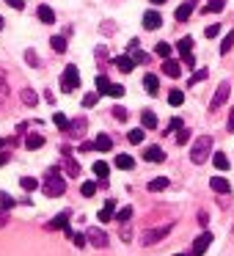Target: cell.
<instances>
[{
    "label": "cell",
    "instance_id": "cell-55",
    "mask_svg": "<svg viewBox=\"0 0 234 256\" xmlns=\"http://www.w3.org/2000/svg\"><path fill=\"white\" fill-rule=\"evenodd\" d=\"M206 220H210V215H206V212H198V223H201V226H206Z\"/></svg>",
    "mask_w": 234,
    "mask_h": 256
},
{
    "label": "cell",
    "instance_id": "cell-31",
    "mask_svg": "<svg viewBox=\"0 0 234 256\" xmlns=\"http://www.w3.org/2000/svg\"><path fill=\"white\" fill-rule=\"evenodd\" d=\"M50 47L56 52H66V39H64V36H52L50 39Z\"/></svg>",
    "mask_w": 234,
    "mask_h": 256
},
{
    "label": "cell",
    "instance_id": "cell-18",
    "mask_svg": "<svg viewBox=\"0 0 234 256\" xmlns=\"http://www.w3.org/2000/svg\"><path fill=\"white\" fill-rule=\"evenodd\" d=\"M144 88L149 91V94H157V91H160V78H157V74H146V78H144Z\"/></svg>",
    "mask_w": 234,
    "mask_h": 256
},
{
    "label": "cell",
    "instance_id": "cell-5",
    "mask_svg": "<svg viewBox=\"0 0 234 256\" xmlns=\"http://www.w3.org/2000/svg\"><path fill=\"white\" fill-rule=\"evenodd\" d=\"M228 91H232V86H228V80H223V83L215 88V96H212V102H210V113H218V110H220L223 102L228 100Z\"/></svg>",
    "mask_w": 234,
    "mask_h": 256
},
{
    "label": "cell",
    "instance_id": "cell-57",
    "mask_svg": "<svg viewBox=\"0 0 234 256\" xmlns=\"http://www.w3.org/2000/svg\"><path fill=\"white\" fill-rule=\"evenodd\" d=\"M6 220H8V218H6V212H0V226H6Z\"/></svg>",
    "mask_w": 234,
    "mask_h": 256
},
{
    "label": "cell",
    "instance_id": "cell-58",
    "mask_svg": "<svg viewBox=\"0 0 234 256\" xmlns=\"http://www.w3.org/2000/svg\"><path fill=\"white\" fill-rule=\"evenodd\" d=\"M6 146H8V140H6V138H0V149H6Z\"/></svg>",
    "mask_w": 234,
    "mask_h": 256
},
{
    "label": "cell",
    "instance_id": "cell-17",
    "mask_svg": "<svg viewBox=\"0 0 234 256\" xmlns=\"http://www.w3.org/2000/svg\"><path fill=\"white\" fill-rule=\"evenodd\" d=\"M116 66L122 69L124 74H130L135 69V61H132V56H116Z\"/></svg>",
    "mask_w": 234,
    "mask_h": 256
},
{
    "label": "cell",
    "instance_id": "cell-59",
    "mask_svg": "<svg viewBox=\"0 0 234 256\" xmlns=\"http://www.w3.org/2000/svg\"><path fill=\"white\" fill-rule=\"evenodd\" d=\"M0 83H6V72L3 69H0Z\"/></svg>",
    "mask_w": 234,
    "mask_h": 256
},
{
    "label": "cell",
    "instance_id": "cell-19",
    "mask_svg": "<svg viewBox=\"0 0 234 256\" xmlns=\"http://www.w3.org/2000/svg\"><path fill=\"white\" fill-rule=\"evenodd\" d=\"M130 50H132V61L135 64H146V61H149V56H146V52L144 50H140V47H138V42H130Z\"/></svg>",
    "mask_w": 234,
    "mask_h": 256
},
{
    "label": "cell",
    "instance_id": "cell-54",
    "mask_svg": "<svg viewBox=\"0 0 234 256\" xmlns=\"http://www.w3.org/2000/svg\"><path fill=\"white\" fill-rule=\"evenodd\" d=\"M228 132H234V108L228 110Z\"/></svg>",
    "mask_w": 234,
    "mask_h": 256
},
{
    "label": "cell",
    "instance_id": "cell-61",
    "mask_svg": "<svg viewBox=\"0 0 234 256\" xmlns=\"http://www.w3.org/2000/svg\"><path fill=\"white\" fill-rule=\"evenodd\" d=\"M3 28H6V20H3V17H0V30H3Z\"/></svg>",
    "mask_w": 234,
    "mask_h": 256
},
{
    "label": "cell",
    "instance_id": "cell-6",
    "mask_svg": "<svg viewBox=\"0 0 234 256\" xmlns=\"http://www.w3.org/2000/svg\"><path fill=\"white\" fill-rule=\"evenodd\" d=\"M86 240H88L91 245H96V248H108V234L102 232V228H88Z\"/></svg>",
    "mask_w": 234,
    "mask_h": 256
},
{
    "label": "cell",
    "instance_id": "cell-47",
    "mask_svg": "<svg viewBox=\"0 0 234 256\" xmlns=\"http://www.w3.org/2000/svg\"><path fill=\"white\" fill-rule=\"evenodd\" d=\"M108 96H124V86L110 83V88H108Z\"/></svg>",
    "mask_w": 234,
    "mask_h": 256
},
{
    "label": "cell",
    "instance_id": "cell-21",
    "mask_svg": "<svg viewBox=\"0 0 234 256\" xmlns=\"http://www.w3.org/2000/svg\"><path fill=\"white\" fill-rule=\"evenodd\" d=\"M25 146H28L30 152H34V149H42V146H44V138H42L39 132H30L28 138H25Z\"/></svg>",
    "mask_w": 234,
    "mask_h": 256
},
{
    "label": "cell",
    "instance_id": "cell-33",
    "mask_svg": "<svg viewBox=\"0 0 234 256\" xmlns=\"http://www.w3.org/2000/svg\"><path fill=\"white\" fill-rule=\"evenodd\" d=\"M154 52L157 56L162 58V61H166V58H171V47L166 44V42H157V47H154Z\"/></svg>",
    "mask_w": 234,
    "mask_h": 256
},
{
    "label": "cell",
    "instance_id": "cell-16",
    "mask_svg": "<svg viewBox=\"0 0 234 256\" xmlns=\"http://www.w3.org/2000/svg\"><path fill=\"white\" fill-rule=\"evenodd\" d=\"M94 149H96V152H110V149H113L110 135H105V132H102V135H96V138H94Z\"/></svg>",
    "mask_w": 234,
    "mask_h": 256
},
{
    "label": "cell",
    "instance_id": "cell-36",
    "mask_svg": "<svg viewBox=\"0 0 234 256\" xmlns=\"http://www.w3.org/2000/svg\"><path fill=\"white\" fill-rule=\"evenodd\" d=\"M64 166H66V174H69V176H78V174H80V166H78V162H74L69 154H66V162H64Z\"/></svg>",
    "mask_w": 234,
    "mask_h": 256
},
{
    "label": "cell",
    "instance_id": "cell-37",
    "mask_svg": "<svg viewBox=\"0 0 234 256\" xmlns=\"http://www.w3.org/2000/svg\"><path fill=\"white\" fill-rule=\"evenodd\" d=\"M127 140H130V144H135V146H138V144H144V130H130Z\"/></svg>",
    "mask_w": 234,
    "mask_h": 256
},
{
    "label": "cell",
    "instance_id": "cell-22",
    "mask_svg": "<svg viewBox=\"0 0 234 256\" xmlns=\"http://www.w3.org/2000/svg\"><path fill=\"white\" fill-rule=\"evenodd\" d=\"M39 20L44 25H52V22H56V12H52L50 6H39Z\"/></svg>",
    "mask_w": 234,
    "mask_h": 256
},
{
    "label": "cell",
    "instance_id": "cell-34",
    "mask_svg": "<svg viewBox=\"0 0 234 256\" xmlns=\"http://www.w3.org/2000/svg\"><path fill=\"white\" fill-rule=\"evenodd\" d=\"M168 102H171L174 108H179V105L184 102V94H182V91H176V88H174L171 94H168Z\"/></svg>",
    "mask_w": 234,
    "mask_h": 256
},
{
    "label": "cell",
    "instance_id": "cell-40",
    "mask_svg": "<svg viewBox=\"0 0 234 256\" xmlns=\"http://www.w3.org/2000/svg\"><path fill=\"white\" fill-rule=\"evenodd\" d=\"M96 102H100V94H96V91H91V94L83 96V108H94Z\"/></svg>",
    "mask_w": 234,
    "mask_h": 256
},
{
    "label": "cell",
    "instance_id": "cell-43",
    "mask_svg": "<svg viewBox=\"0 0 234 256\" xmlns=\"http://www.w3.org/2000/svg\"><path fill=\"white\" fill-rule=\"evenodd\" d=\"M80 193H83L86 198H91V196L96 193V184H94V182H83V188H80Z\"/></svg>",
    "mask_w": 234,
    "mask_h": 256
},
{
    "label": "cell",
    "instance_id": "cell-39",
    "mask_svg": "<svg viewBox=\"0 0 234 256\" xmlns=\"http://www.w3.org/2000/svg\"><path fill=\"white\" fill-rule=\"evenodd\" d=\"M108 88H110L108 78H105V74H100V78H96V94H108Z\"/></svg>",
    "mask_w": 234,
    "mask_h": 256
},
{
    "label": "cell",
    "instance_id": "cell-41",
    "mask_svg": "<svg viewBox=\"0 0 234 256\" xmlns=\"http://www.w3.org/2000/svg\"><path fill=\"white\" fill-rule=\"evenodd\" d=\"M188 140H190V130L188 127H179L176 130V144L182 146V144H188Z\"/></svg>",
    "mask_w": 234,
    "mask_h": 256
},
{
    "label": "cell",
    "instance_id": "cell-48",
    "mask_svg": "<svg viewBox=\"0 0 234 256\" xmlns=\"http://www.w3.org/2000/svg\"><path fill=\"white\" fill-rule=\"evenodd\" d=\"M102 34H105V36H113V34H116V22L105 20V22H102Z\"/></svg>",
    "mask_w": 234,
    "mask_h": 256
},
{
    "label": "cell",
    "instance_id": "cell-8",
    "mask_svg": "<svg viewBox=\"0 0 234 256\" xmlns=\"http://www.w3.org/2000/svg\"><path fill=\"white\" fill-rule=\"evenodd\" d=\"M160 25H162L160 12H146V14H144V28H146V30H157Z\"/></svg>",
    "mask_w": 234,
    "mask_h": 256
},
{
    "label": "cell",
    "instance_id": "cell-35",
    "mask_svg": "<svg viewBox=\"0 0 234 256\" xmlns=\"http://www.w3.org/2000/svg\"><path fill=\"white\" fill-rule=\"evenodd\" d=\"M52 122H56V127H58V130H64V132L69 130V118L64 116V113H56V116H52Z\"/></svg>",
    "mask_w": 234,
    "mask_h": 256
},
{
    "label": "cell",
    "instance_id": "cell-45",
    "mask_svg": "<svg viewBox=\"0 0 234 256\" xmlns=\"http://www.w3.org/2000/svg\"><path fill=\"white\" fill-rule=\"evenodd\" d=\"M190 50H193V39H190V36L179 39V52H190Z\"/></svg>",
    "mask_w": 234,
    "mask_h": 256
},
{
    "label": "cell",
    "instance_id": "cell-13",
    "mask_svg": "<svg viewBox=\"0 0 234 256\" xmlns=\"http://www.w3.org/2000/svg\"><path fill=\"white\" fill-rule=\"evenodd\" d=\"M47 228H50V232H56V228H69V212H61V215H56L50 223H47Z\"/></svg>",
    "mask_w": 234,
    "mask_h": 256
},
{
    "label": "cell",
    "instance_id": "cell-30",
    "mask_svg": "<svg viewBox=\"0 0 234 256\" xmlns=\"http://www.w3.org/2000/svg\"><path fill=\"white\" fill-rule=\"evenodd\" d=\"M232 44H234V30H226V36H223V42H220V52H223V56L232 50Z\"/></svg>",
    "mask_w": 234,
    "mask_h": 256
},
{
    "label": "cell",
    "instance_id": "cell-56",
    "mask_svg": "<svg viewBox=\"0 0 234 256\" xmlns=\"http://www.w3.org/2000/svg\"><path fill=\"white\" fill-rule=\"evenodd\" d=\"M8 162V152H0V166H6Z\"/></svg>",
    "mask_w": 234,
    "mask_h": 256
},
{
    "label": "cell",
    "instance_id": "cell-20",
    "mask_svg": "<svg viewBox=\"0 0 234 256\" xmlns=\"http://www.w3.org/2000/svg\"><path fill=\"white\" fill-rule=\"evenodd\" d=\"M212 166H215L218 171H228V157L223 154V152H215V154H212Z\"/></svg>",
    "mask_w": 234,
    "mask_h": 256
},
{
    "label": "cell",
    "instance_id": "cell-9",
    "mask_svg": "<svg viewBox=\"0 0 234 256\" xmlns=\"http://www.w3.org/2000/svg\"><path fill=\"white\" fill-rule=\"evenodd\" d=\"M144 160H149V162H162V160H166V152H162L160 146H146V149H144Z\"/></svg>",
    "mask_w": 234,
    "mask_h": 256
},
{
    "label": "cell",
    "instance_id": "cell-7",
    "mask_svg": "<svg viewBox=\"0 0 234 256\" xmlns=\"http://www.w3.org/2000/svg\"><path fill=\"white\" fill-rule=\"evenodd\" d=\"M210 242H212V234H210V232L198 234V237L193 240V256H201L206 248H210Z\"/></svg>",
    "mask_w": 234,
    "mask_h": 256
},
{
    "label": "cell",
    "instance_id": "cell-46",
    "mask_svg": "<svg viewBox=\"0 0 234 256\" xmlns=\"http://www.w3.org/2000/svg\"><path fill=\"white\" fill-rule=\"evenodd\" d=\"M0 206H3V210H12L14 206V198L8 193H0Z\"/></svg>",
    "mask_w": 234,
    "mask_h": 256
},
{
    "label": "cell",
    "instance_id": "cell-52",
    "mask_svg": "<svg viewBox=\"0 0 234 256\" xmlns=\"http://www.w3.org/2000/svg\"><path fill=\"white\" fill-rule=\"evenodd\" d=\"M182 61H184V66H196V58H193V52H182Z\"/></svg>",
    "mask_w": 234,
    "mask_h": 256
},
{
    "label": "cell",
    "instance_id": "cell-32",
    "mask_svg": "<svg viewBox=\"0 0 234 256\" xmlns=\"http://www.w3.org/2000/svg\"><path fill=\"white\" fill-rule=\"evenodd\" d=\"M166 188H168V179H166V176L152 179V182H149V190H152V193H160V190H166Z\"/></svg>",
    "mask_w": 234,
    "mask_h": 256
},
{
    "label": "cell",
    "instance_id": "cell-42",
    "mask_svg": "<svg viewBox=\"0 0 234 256\" xmlns=\"http://www.w3.org/2000/svg\"><path fill=\"white\" fill-rule=\"evenodd\" d=\"M25 64H28V66H39V56H36V50H25Z\"/></svg>",
    "mask_w": 234,
    "mask_h": 256
},
{
    "label": "cell",
    "instance_id": "cell-49",
    "mask_svg": "<svg viewBox=\"0 0 234 256\" xmlns=\"http://www.w3.org/2000/svg\"><path fill=\"white\" fill-rule=\"evenodd\" d=\"M69 240H72V242L78 245V248H83V245L88 242V240H86V234H74V232H72V237H69Z\"/></svg>",
    "mask_w": 234,
    "mask_h": 256
},
{
    "label": "cell",
    "instance_id": "cell-3",
    "mask_svg": "<svg viewBox=\"0 0 234 256\" xmlns=\"http://www.w3.org/2000/svg\"><path fill=\"white\" fill-rule=\"evenodd\" d=\"M78 88H80V72H78V66L69 64L61 74V91L64 94H72V91H78Z\"/></svg>",
    "mask_w": 234,
    "mask_h": 256
},
{
    "label": "cell",
    "instance_id": "cell-62",
    "mask_svg": "<svg viewBox=\"0 0 234 256\" xmlns=\"http://www.w3.org/2000/svg\"><path fill=\"white\" fill-rule=\"evenodd\" d=\"M176 256H188V254H176Z\"/></svg>",
    "mask_w": 234,
    "mask_h": 256
},
{
    "label": "cell",
    "instance_id": "cell-11",
    "mask_svg": "<svg viewBox=\"0 0 234 256\" xmlns=\"http://www.w3.org/2000/svg\"><path fill=\"white\" fill-rule=\"evenodd\" d=\"M86 127H88V122H86V118H74V122H69V130H66V132L72 135V138H80V135L86 132Z\"/></svg>",
    "mask_w": 234,
    "mask_h": 256
},
{
    "label": "cell",
    "instance_id": "cell-14",
    "mask_svg": "<svg viewBox=\"0 0 234 256\" xmlns=\"http://www.w3.org/2000/svg\"><path fill=\"white\" fill-rule=\"evenodd\" d=\"M162 74H168V78H179V74H182V66H179L176 61H171V58H166V61H162Z\"/></svg>",
    "mask_w": 234,
    "mask_h": 256
},
{
    "label": "cell",
    "instance_id": "cell-51",
    "mask_svg": "<svg viewBox=\"0 0 234 256\" xmlns=\"http://www.w3.org/2000/svg\"><path fill=\"white\" fill-rule=\"evenodd\" d=\"M6 6H12V8H17V12H22V8H25V0H6Z\"/></svg>",
    "mask_w": 234,
    "mask_h": 256
},
{
    "label": "cell",
    "instance_id": "cell-15",
    "mask_svg": "<svg viewBox=\"0 0 234 256\" xmlns=\"http://www.w3.org/2000/svg\"><path fill=\"white\" fill-rule=\"evenodd\" d=\"M20 100H22V105H28V108L39 105V96H36L34 88H22V91H20Z\"/></svg>",
    "mask_w": 234,
    "mask_h": 256
},
{
    "label": "cell",
    "instance_id": "cell-60",
    "mask_svg": "<svg viewBox=\"0 0 234 256\" xmlns=\"http://www.w3.org/2000/svg\"><path fill=\"white\" fill-rule=\"evenodd\" d=\"M149 3H154V6H162V3H166V0H149Z\"/></svg>",
    "mask_w": 234,
    "mask_h": 256
},
{
    "label": "cell",
    "instance_id": "cell-28",
    "mask_svg": "<svg viewBox=\"0 0 234 256\" xmlns=\"http://www.w3.org/2000/svg\"><path fill=\"white\" fill-rule=\"evenodd\" d=\"M206 78H210V72H206V69H196V72L190 74V80H188V83H190V86H198L201 80H206Z\"/></svg>",
    "mask_w": 234,
    "mask_h": 256
},
{
    "label": "cell",
    "instance_id": "cell-29",
    "mask_svg": "<svg viewBox=\"0 0 234 256\" xmlns=\"http://www.w3.org/2000/svg\"><path fill=\"white\" fill-rule=\"evenodd\" d=\"M130 218H132V206H122V210L116 212V218H113V220H118V223H130Z\"/></svg>",
    "mask_w": 234,
    "mask_h": 256
},
{
    "label": "cell",
    "instance_id": "cell-25",
    "mask_svg": "<svg viewBox=\"0 0 234 256\" xmlns=\"http://www.w3.org/2000/svg\"><path fill=\"white\" fill-rule=\"evenodd\" d=\"M140 122H144L146 130H154V127H157V116H154L152 110H144V113H140Z\"/></svg>",
    "mask_w": 234,
    "mask_h": 256
},
{
    "label": "cell",
    "instance_id": "cell-10",
    "mask_svg": "<svg viewBox=\"0 0 234 256\" xmlns=\"http://www.w3.org/2000/svg\"><path fill=\"white\" fill-rule=\"evenodd\" d=\"M210 188L215 190V193H223V196L232 193V184H228V179H223V176H212L210 179Z\"/></svg>",
    "mask_w": 234,
    "mask_h": 256
},
{
    "label": "cell",
    "instance_id": "cell-50",
    "mask_svg": "<svg viewBox=\"0 0 234 256\" xmlns=\"http://www.w3.org/2000/svg\"><path fill=\"white\" fill-rule=\"evenodd\" d=\"M204 34H206V39H215V36L220 34V25H210V28H206Z\"/></svg>",
    "mask_w": 234,
    "mask_h": 256
},
{
    "label": "cell",
    "instance_id": "cell-44",
    "mask_svg": "<svg viewBox=\"0 0 234 256\" xmlns=\"http://www.w3.org/2000/svg\"><path fill=\"white\" fill-rule=\"evenodd\" d=\"M113 116H116V122H127V108L113 105Z\"/></svg>",
    "mask_w": 234,
    "mask_h": 256
},
{
    "label": "cell",
    "instance_id": "cell-38",
    "mask_svg": "<svg viewBox=\"0 0 234 256\" xmlns=\"http://www.w3.org/2000/svg\"><path fill=\"white\" fill-rule=\"evenodd\" d=\"M20 184H22V190H28V193H30V190L39 188V182H36L34 176H22V179H20Z\"/></svg>",
    "mask_w": 234,
    "mask_h": 256
},
{
    "label": "cell",
    "instance_id": "cell-1",
    "mask_svg": "<svg viewBox=\"0 0 234 256\" xmlns=\"http://www.w3.org/2000/svg\"><path fill=\"white\" fill-rule=\"evenodd\" d=\"M42 190H44V196H50V198H58V196L66 193V182H64V176L58 174V168H50V171H47Z\"/></svg>",
    "mask_w": 234,
    "mask_h": 256
},
{
    "label": "cell",
    "instance_id": "cell-4",
    "mask_svg": "<svg viewBox=\"0 0 234 256\" xmlns=\"http://www.w3.org/2000/svg\"><path fill=\"white\" fill-rule=\"evenodd\" d=\"M174 223H166V226H157V228H149V232H144V237H140V242L149 248V245H157L160 240H166L168 234H171Z\"/></svg>",
    "mask_w": 234,
    "mask_h": 256
},
{
    "label": "cell",
    "instance_id": "cell-23",
    "mask_svg": "<svg viewBox=\"0 0 234 256\" xmlns=\"http://www.w3.org/2000/svg\"><path fill=\"white\" fill-rule=\"evenodd\" d=\"M135 166V160L130 154H116V168H122V171H130V168Z\"/></svg>",
    "mask_w": 234,
    "mask_h": 256
},
{
    "label": "cell",
    "instance_id": "cell-2",
    "mask_svg": "<svg viewBox=\"0 0 234 256\" xmlns=\"http://www.w3.org/2000/svg\"><path fill=\"white\" fill-rule=\"evenodd\" d=\"M212 154V138L210 135H201V138H196L193 149H190V160L196 162V166H201V162H206V157Z\"/></svg>",
    "mask_w": 234,
    "mask_h": 256
},
{
    "label": "cell",
    "instance_id": "cell-63",
    "mask_svg": "<svg viewBox=\"0 0 234 256\" xmlns=\"http://www.w3.org/2000/svg\"><path fill=\"white\" fill-rule=\"evenodd\" d=\"M190 3H196V0H190Z\"/></svg>",
    "mask_w": 234,
    "mask_h": 256
},
{
    "label": "cell",
    "instance_id": "cell-12",
    "mask_svg": "<svg viewBox=\"0 0 234 256\" xmlns=\"http://www.w3.org/2000/svg\"><path fill=\"white\" fill-rule=\"evenodd\" d=\"M113 210H116V201H113V198H108V201H105V206L100 210V215H96V218H100V223L113 220Z\"/></svg>",
    "mask_w": 234,
    "mask_h": 256
},
{
    "label": "cell",
    "instance_id": "cell-53",
    "mask_svg": "<svg viewBox=\"0 0 234 256\" xmlns=\"http://www.w3.org/2000/svg\"><path fill=\"white\" fill-rule=\"evenodd\" d=\"M182 127V118H171V127H168V132H171V130H179Z\"/></svg>",
    "mask_w": 234,
    "mask_h": 256
},
{
    "label": "cell",
    "instance_id": "cell-24",
    "mask_svg": "<svg viewBox=\"0 0 234 256\" xmlns=\"http://www.w3.org/2000/svg\"><path fill=\"white\" fill-rule=\"evenodd\" d=\"M223 8H226V0H206L204 12H210V14H218V12H223Z\"/></svg>",
    "mask_w": 234,
    "mask_h": 256
},
{
    "label": "cell",
    "instance_id": "cell-26",
    "mask_svg": "<svg viewBox=\"0 0 234 256\" xmlns=\"http://www.w3.org/2000/svg\"><path fill=\"white\" fill-rule=\"evenodd\" d=\"M190 8H193V3H182V6H179L176 12H174V17H176L179 22H184V20L190 17Z\"/></svg>",
    "mask_w": 234,
    "mask_h": 256
},
{
    "label": "cell",
    "instance_id": "cell-27",
    "mask_svg": "<svg viewBox=\"0 0 234 256\" xmlns=\"http://www.w3.org/2000/svg\"><path fill=\"white\" fill-rule=\"evenodd\" d=\"M94 174L102 179V182H105L108 174H110V166H108V162H102V160H100V162H94Z\"/></svg>",
    "mask_w": 234,
    "mask_h": 256
}]
</instances>
